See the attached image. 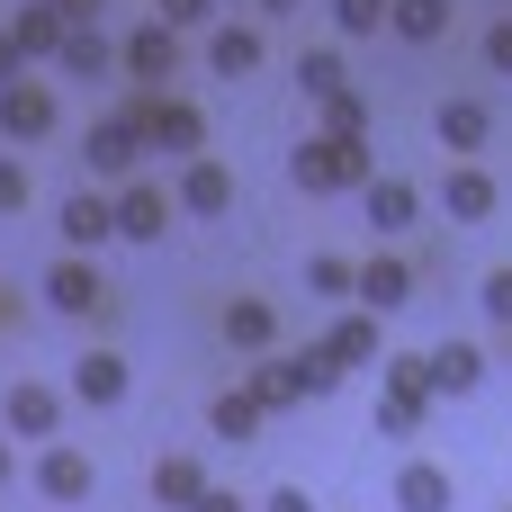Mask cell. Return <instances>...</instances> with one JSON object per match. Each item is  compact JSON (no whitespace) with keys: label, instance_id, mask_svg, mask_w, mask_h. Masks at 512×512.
Here are the masks:
<instances>
[{"label":"cell","instance_id":"6da1fadb","mask_svg":"<svg viewBox=\"0 0 512 512\" xmlns=\"http://www.w3.org/2000/svg\"><path fill=\"white\" fill-rule=\"evenodd\" d=\"M288 180H297L306 198H360V189L378 180L369 135H306V144L288 153Z\"/></svg>","mask_w":512,"mask_h":512},{"label":"cell","instance_id":"7a4b0ae2","mask_svg":"<svg viewBox=\"0 0 512 512\" xmlns=\"http://www.w3.org/2000/svg\"><path fill=\"white\" fill-rule=\"evenodd\" d=\"M243 387H252L270 414H279V405H315V396H333V387H342V360H333L324 342H306V351H288V360H270V351H261Z\"/></svg>","mask_w":512,"mask_h":512},{"label":"cell","instance_id":"3957f363","mask_svg":"<svg viewBox=\"0 0 512 512\" xmlns=\"http://www.w3.org/2000/svg\"><path fill=\"white\" fill-rule=\"evenodd\" d=\"M432 405H441L432 396V351H387L378 360V432L387 441H414Z\"/></svg>","mask_w":512,"mask_h":512},{"label":"cell","instance_id":"277c9868","mask_svg":"<svg viewBox=\"0 0 512 512\" xmlns=\"http://www.w3.org/2000/svg\"><path fill=\"white\" fill-rule=\"evenodd\" d=\"M144 153H153V135H144V108H135V99L81 135V171H90L99 189H108V180H135V162H144Z\"/></svg>","mask_w":512,"mask_h":512},{"label":"cell","instance_id":"5b68a950","mask_svg":"<svg viewBox=\"0 0 512 512\" xmlns=\"http://www.w3.org/2000/svg\"><path fill=\"white\" fill-rule=\"evenodd\" d=\"M135 108H144V135H153L162 162H198V153H207V117H198V99H180V90H135Z\"/></svg>","mask_w":512,"mask_h":512},{"label":"cell","instance_id":"8992f818","mask_svg":"<svg viewBox=\"0 0 512 512\" xmlns=\"http://www.w3.org/2000/svg\"><path fill=\"white\" fill-rule=\"evenodd\" d=\"M171 72H180V27L153 9L144 27H126V36H117V81H135V90H162Z\"/></svg>","mask_w":512,"mask_h":512},{"label":"cell","instance_id":"52a82bcc","mask_svg":"<svg viewBox=\"0 0 512 512\" xmlns=\"http://www.w3.org/2000/svg\"><path fill=\"white\" fill-rule=\"evenodd\" d=\"M54 126H63V108H54V90H45L36 72L0 81V135H9V144H45Z\"/></svg>","mask_w":512,"mask_h":512},{"label":"cell","instance_id":"ba28073f","mask_svg":"<svg viewBox=\"0 0 512 512\" xmlns=\"http://www.w3.org/2000/svg\"><path fill=\"white\" fill-rule=\"evenodd\" d=\"M36 288H45V306H54V315H99V306H108V279H99V261H90V252H63Z\"/></svg>","mask_w":512,"mask_h":512},{"label":"cell","instance_id":"9c48e42d","mask_svg":"<svg viewBox=\"0 0 512 512\" xmlns=\"http://www.w3.org/2000/svg\"><path fill=\"white\" fill-rule=\"evenodd\" d=\"M0 423H9L18 441H54V432H63V396H54L45 378H9V387H0Z\"/></svg>","mask_w":512,"mask_h":512},{"label":"cell","instance_id":"30bf717a","mask_svg":"<svg viewBox=\"0 0 512 512\" xmlns=\"http://www.w3.org/2000/svg\"><path fill=\"white\" fill-rule=\"evenodd\" d=\"M180 216V189H153V180H117V234L126 243H162V225Z\"/></svg>","mask_w":512,"mask_h":512},{"label":"cell","instance_id":"8fae6325","mask_svg":"<svg viewBox=\"0 0 512 512\" xmlns=\"http://www.w3.org/2000/svg\"><path fill=\"white\" fill-rule=\"evenodd\" d=\"M54 225H63V252H99V243L117 234V189H99V180H90V189H72Z\"/></svg>","mask_w":512,"mask_h":512},{"label":"cell","instance_id":"7c38bea8","mask_svg":"<svg viewBox=\"0 0 512 512\" xmlns=\"http://www.w3.org/2000/svg\"><path fill=\"white\" fill-rule=\"evenodd\" d=\"M423 297V270L405 261V252H378V261H360V306H378V315H405Z\"/></svg>","mask_w":512,"mask_h":512},{"label":"cell","instance_id":"4fadbf2b","mask_svg":"<svg viewBox=\"0 0 512 512\" xmlns=\"http://www.w3.org/2000/svg\"><path fill=\"white\" fill-rule=\"evenodd\" d=\"M36 495H45V504H90V495H99V468H90V450H63V441H45V459H36Z\"/></svg>","mask_w":512,"mask_h":512},{"label":"cell","instance_id":"5bb4252c","mask_svg":"<svg viewBox=\"0 0 512 512\" xmlns=\"http://www.w3.org/2000/svg\"><path fill=\"white\" fill-rule=\"evenodd\" d=\"M261 54H270V45H261V27H252V18H216V27H207V72H216V81L261 72Z\"/></svg>","mask_w":512,"mask_h":512},{"label":"cell","instance_id":"9a60e30c","mask_svg":"<svg viewBox=\"0 0 512 512\" xmlns=\"http://www.w3.org/2000/svg\"><path fill=\"white\" fill-rule=\"evenodd\" d=\"M495 207H504V189H495L477 162H450V180H441V216H450V225H486Z\"/></svg>","mask_w":512,"mask_h":512},{"label":"cell","instance_id":"2e32d148","mask_svg":"<svg viewBox=\"0 0 512 512\" xmlns=\"http://www.w3.org/2000/svg\"><path fill=\"white\" fill-rule=\"evenodd\" d=\"M216 324H225V342H234L243 360L279 351V306H270V297H225V315H216Z\"/></svg>","mask_w":512,"mask_h":512},{"label":"cell","instance_id":"e0dca14e","mask_svg":"<svg viewBox=\"0 0 512 512\" xmlns=\"http://www.w3.org/2000/svg\"><path fill=\"white\" fill-rule=\"evenodd\" d=\"M378 324H387L378 306H351V315L324 333V351H333L342 369H378V360H387V333H378Z\"/></svg>","mask_w":512,"mask_h":512},{"label":"cell","instance_id":"ac0fdd59","mask_svg":"<svg viewBox=\"0 0 512 512\" xmlns=\"http://www.w3.org/2000/svg\"><path fill=\"white\" fill-rule=\"evenodd\" d=\"M432 135H441V153H486V135H495V108L486 99H441V117H432Z\"/></svg>","mask_w":512,"mask_h":512},{"label":"cell","instance_id":"d6986e66","mask_svg":"<svg viewBox=\"0 0 512 512\" xmlns=\"http://www.w3.org/2000/svg\"><path fill=\"white\" fill-rule=\"evenodd\" d=\"M225 207H234V171H225L216 153L180 162V216H225Z\"/></svg>","mask_w":512,"mask_h":512},{"label":"cell","instance_id":"ffe728a7","mask_svg":"<svg viewBox=\"0 0 512 512\" xmlns=\"http://www.w3.org/2000/svg\"><path fill=\"white\" fill-rule=\"evenodd\" d=\"M360 216H369L378 234H405V225L423 216V189H414V180H396V171H378V180L360 189Z\"/></svg>","mask_w":512,"mask_h":512},{"label":"cell","instance_id":"44dd1931","mask_svg":"<svg viewBox=\"0 0 512 512\" xmlns=\"http://www.w3.org/2000/svg\"><path fill=\"white\" fill-rule=\"evenodd\" d=\"M486 369H495V351H477V342H432V396H477Z\"/></svg>","mask_w":512,"mask_h":512},{"label":"cell","instance_id":"7402d4cb","mask_svg":"<svg viewBox=\"0 0 512 512\" xmlns=\"http://www.w3.org/2000/svg\"><path fill=\"white\" fill-rule=\"evenodd\" d=\"M63 387H72L81 405H99V414H108V405H126V387H135V378H126V360H117V351H81Z\"/></svg>","mask_w":512,"mask_h":512},{"label":"cell","instance_id":"603a6c76","mask_svg":"<svg viewBox=\"0 0 512 512\" xmlns=\"http://www.w3.org/2000/svg\"><path fill=\"white\" fill-rule=\"evenodd\" d=\"M54 72H72V81H117V36H99L90 18L63 36V54H54Z\"/></svg>","mask_w":512,"mask_h":512},{"label":"cell","instance_id":"cb8c5ba5","mask_svg":"<svg viewBox=\"0 0 512 512\" xmlns=\"http://www.w3.org/2000/svg\"><path fill=\"white\" fill-rule=\"evenodd\" d=\"M9 36L27 45V63L36 54H63V36H72V18H63V0H18V18H9Z\"/></svg>","mask_w":512,"mask_h":512},{"label":"cell","instance_id":"d4e9b609","mask_svg":"<svg viewBox=\"0 0 512 512\" xmlns=\"http://www.w3.org/2000/svg\"><path fill=\"white\" fill-rule=\"evenodd\" d=\"M450 468H432V459H405L396 468V512H450Z\"/></svg>","mask_w":512,"mask_h":512},{"label":"cell","instance_id":"484cf974","mask_svg":"<svg viewBox=\"0 0 512 512\" xmlns=\"http://www.w3.org/2000/svg\"><path fill=\"white\" fill-rule=\"evenodd\" d=\"M198 495H207V468L180 459V450H162V459H153V504H162V512H189Z\"/></svg>","mask_w":512,"mask_h":512},{"label":"cell","instance_id":"4316f807","mask_svg":"<svg viewBox=\"0 0 512 512\" xmlns=\"http://www.w3.org/2000/svg\"><path fill=\"white\" fill-rule=\"evenodd\" d=\"M261 423H270V405H261L252 387H225V396L207 405V432H216V441H252Z\"/></svg>","mask_w":512,"mask_h":512},{"label":"cell","instance_id":"83f0119b","mask_svg":"<svg viewBox=\"0 0 512 512\" xmlns=\"http://www.w3.org/2000/svg\"><path fill=\"white\" fill-rule=\"evenodd\" d=\"M387 27L405 45H441L450 36V0H387Z\"/></svg>","mask_w":512,"mask_h":512},{"label":"cell","instance_id":"f1b7e54d","mask_svg":"<svg viewBox=\"0 0 512 512\" xmlns=\"http://www.w3.org/2000/svg\"><path fill=\"white\" fill-rule=\"evenodd\" d=\"M306 297H324V306H360V270H351L342 252H315V261H306Z\"/></svg>","mask_w":512,"mask_h":512},{"label":"cell","instance_id":"f546056e","mask_svg":"<svg viewBox=\"0 0 512 512\" xmlns=\"http://www.w3.org/2000/svg\"><path fill=\"white\" fill-rule=\"evenodd\" d=\"M297 81H306V99L351 90V72H342V54H333V45H306V54H297Z\"/></svg>","mask_w":512,"mask_h":512},{"label":"cell","instance_id":"4dcf8cb0","mask_svg":"<svg viewBox=\"0 0 512 512\" xmlns=\"http://www.w3.org/2000/svg\"><path fill=\"white\" fill-rule=\"evenodd\" d=\"M324 108V135H369V99L360 90H333V99H315Z\"/></svg>","mask_w":512,"mask_h":512},{"label":"cell","instance_id":"1f68e13d","mask_svg":"<svg viewBox=\"0 0 512 512\" xmlns=\"http://www.w3.org/2000/svg\"><path fill=\"white\" fill-rule=\"evenodd\" d=\"M27 198H36L27 162H18V153H0V216H27Z\"/></svg>","mask_w":512,"mask_h":512},{"label":"cell","instance_id":"d6a6232c","mask_svg":"<svg viewBox=\"0 0 512 512\" xmlns=\"http://www.w3.org/2000/svg\"><path fill=\"white\" fill-rule=\"evenodd\" d=\"M378 18H387V0H333V27L342 36H378Z\"/></svg>","mask_w":512,"mask_h":512},{"label":"cell","instance_id":"836d02e7","mask_svg":"<svg viewBox=\"0 0 512 512\" xmlns=\"http://www.w3.org/2000/svg\"><path fill=\"white\" fill-rule=\"evenodd\" d=\"M162 18L189 36V27H216V0H162Z\"/></svg>","mask_w":512,"mask_h":512},{"label":"cell","instance_id":"e575fe53","mask_svg":"<svg viewBox=\"0 0 512 512\" xmlns=\"http://www.w3.org/2000/svg\"><path fill=\"white\" fill-rule=\"evenodd\" d=\"M486 315L512 324V261H504V270H486Z\"/></svg>","mask_w":512,"mask_h":512},{"label":"cell","instance_id":"d590c367","mask_svg":"<svg viewBox=\"0 0 512 512\" xmlns=\"http://www.w3.org/2000/svg\"><path fill=\"white\" fill-rule=\"evenodd\" d=\"M486 72H512V18L486 27Z\"/></svg>","mask_w":512,"mask_h":512},{"label":"cell","instance_id":"8d00e7d4","mask_svg":"<svg viewBox=\"0 0 512 512\" xmlns=\"http://www.w3.org/2000/svg\"><path fill=\"white\" fill-rule=\"evenodd\" d=\"M261 512H315V495L306 486H279V495H261Z\"/></svg>","mask_w":512,"mask_h":512},{"label":"cell","instance_id":"74e56055","mask_svg":"<svg viewBox=\"0 0 512 512\" xmlns=\"http://www.w3.org/2000/svg\"><path fill=\"white\" fill-rule=\"evenodd\" d=\"M18 72H27V45H18V36L0 27V81H18Z\"/></svg>","mask_w":512,"mask_h":512},{"label":"cell","instance_id":"f35d334b","mask_svg":"<svg viewBox=\"0 0 512 512\" xmlns=\"http://www.w3.org/2000/svg\"><path fill=\"white\" fill-rule=\"evenodd\" d=\"M189 512H243V495H225V486H207V495H198Z\"/></svg>","mask_w":512,"mask_h":512},{"label":"cell","instance_id":"ab89813d","mask_svg":"<svg viewBox=\"0 0 512 512\" xmlns=\"http://www.w3.org/2000/svg\"><path fill=\"white\" fill-rule=\"evenodd\" d=\"M18 315H27V306H18V288H0V324H18Z\"/></svg>","mask_w":512,"mask_h":512},{"label":"cell","instance_id":"60d3db41","mask_svg":"<svg viewBox=\"0 0 512 512\" xmlns=\"http://www.w3.org/2000/svg\"><path fill=\"white\" fill-rule=\"evenodd\" d=\"M261 9H270V18H279V9H297V0H261Z\"/></svg>","mask_w":512,"mask_h":512},{"label":"cell","instance_id":"b9f144b4","mask_svg":"<svg viewBox=\"0 0 512 512\" xmlns=\"http://www.w3.org/2000/svg\"><path fill=\"white\" fill-rule=\"evenodd\" d=\"M0 486H9V450H0Z\"/></svg>","mask_w":512,"mask_h":512},{"label":"cell","instance_id":"7bdbcfd3","mask_svg":"<svg viewBox=\"0 0 512 512\" xmlns=\"http://www.w3.org/2000/svg\"><path fill=\"white\" fill-rule=\"evenodd\" d=\"M504 512H512V504H504Z\"/></svg>","mask_w":512,"mask_h":512}]
</instances>
